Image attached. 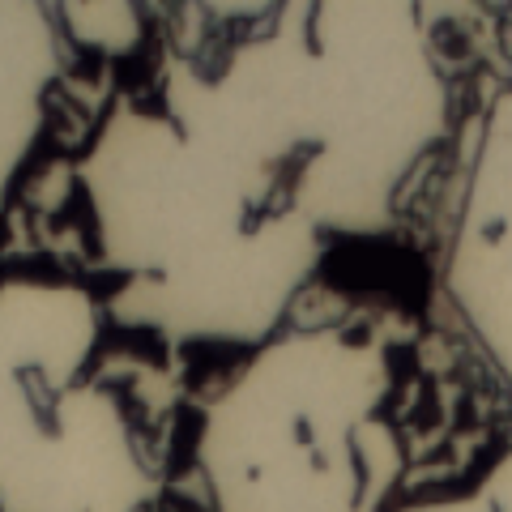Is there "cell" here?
Masks as SVG:
<instances>
[{"instance_id":"obj_1","label":"cell","mask_w":512,"mask_h":512,"mask_svg":"<svg viewBox=\"0 0 512 512\" xmlns=\"http://www.w3.org/2000/svg\"><path fill=\"white\" fill-rule=\"evenodd\" d=\"M436 0H286L214 64L171 52L77 163L107 312L175 346L274 338L338 239L389 235L453 128Z\"/></svg>"},{"instance_id":"obj_2","label":"cell","mask_w":512,"mask_h":512,"mask_svg":"<svg viewBox=\"0 0 512 512\" xmlns=\"http://www.w3.org/2000/svg\"><path fill=\"white\" fill-rule=\"evenodd\" d=\"M393 402L380 329L282 325L201 406L192 461L210 512H393L410 466Z\"/></svg>"},{"instance_id":"obj_3","label":"cell","mask_w":512,"mask_h":512,"mask_svg":"<svg viewBox=\"0 0 512 512\" xmlns=\"http://www.w3.org/2000/svg\"><path fill=\"white\" fill-rule=\"evenodd\" d=\"M107 303L82 282L0 291V512H150L163 478L120 393L94 376Z\"/></svg>"},{"instance_id":"obj_4","label":"cell","mask_w":512,"mask_h":512,"mask_svg":"<svg viewBox=\"0 0 512 512\" xmlns=\"http://www.w3.org/2000/svg\"><path fill=\"white\" fill-rule=\"evenodd\" d=\"M440 286L512 393V82L491 99L478 128Z\"/></svg>"},{"instance_id":"obj_5","label":"cell","mask_w":512,"mask_h":512,"mask_svg":"<svg viewBox=\"0 0 512 512\" xmlns=\"http://www.w3.org/2000/svg\"><path fill=\"white\" fill-rule=\"evenodd\" d=\"M64 26L52 0H0V146L13 197L39 150L47 94L64 73Z\"/></svg>"},{"instance_id":"obj_6","label":"cell","mask_w":512,"mask_h":512,"mask_svg":"<svg viewBox=\"0 0 512 512\" xmlns=\"http://www.w3.org/2000/svg\"><path fill=\"white\" fill-rule=\"evenodd\" d=\"M73 47L99 60H128L158 35H205L261 26L286 0H52Z\"/></svg>"},{"instance_id":"obj_7","label":"cell","mask_w":512,"mask_h":512,"mask_svg":"<svg viewBox=\"0 0 512 512\" xmlns=\"http://www.w3.org/2000/svg\"><path fill=\"white\" fill-rule=\"evenodd\" d=\"M393 512H495V504H491V495L483 491V483H474V487L453 491V495H427V500L397 504Z\"/></svg>"},{"instance_id":"obj_8","label":"cell","mask_w":512,"mask_h":512,"mask_svg":"<svg viewBox=\"0 0 512 512\" xmlns=\"http://www.w3.org/2000/svg\"><path fill=\"white\" fill-rule=\"evenodd\" d=\"M483 491L491 495V504L495 512H512V444H504L500 453H495V461L483 470Z\"/></svg>"},{"instance_id":"obj_9","label":"cell","mask_w":512,"mask_h":512,"mask_svg":"<svg viewBox=\"0 0 512 512\" xmlns=\"http://www.w3.org/2000/svg\"><path fill=\"white\" fill-rule=\"evenodd\" d=\"M504 13H508V22H512V0H504Z\"/></svg>"}]
</instances>
